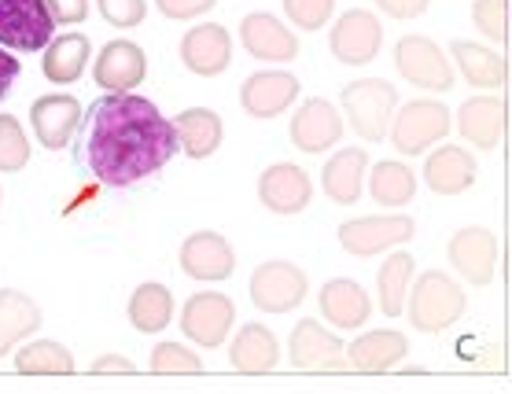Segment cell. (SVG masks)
<instances>
[{
  "label": "cell",
  "instance_id": "5",
  "mask_svg": "<svg viewBox=\"0 0 512 394\" xmlns=\"http://www.w3.org/2000/svg\"><path fill=\"white\" fill-rule=\"evenodd\" d=\"M395 67L409 85L431 89V93H450L454 89V67L443 56V48L420 34H406L395 45Z\"/></svg>",
  "mask_w": 512,
  "mask_h": 394
},
{
  "label": "cell",
  "instance_id": "10",
  "mask_svg": "<svg viewBox=\"0 0 512 394\" xmlns=\"http://www.w3.org/2000/svg\"><path fill=\"white\" fill-rule=\"evenodd\" d=\"M380 45H384V26H380V19H376L373 12H365V8L343 12L339 23L332 26V34H328L332 56H336L339 63H347V67L373 63Z\"/></svg>",
  "mask_w": 512,
  "mask_h": 394
},
{
  "label": "cell",
  "instance_id": "45",
  "mask_svg": "<svg viewBox=\"0 0 512 394\" xmlns=\"http://www.w3.org/2000/svg\"><path fill=\"white\" fill-rule=\"evenodd\" d=\"M509 41H512V37H509Z\"/></svg>",
  "mask_w": 512,
  "mask_h": 394
},
{
  "label": "cell",
  "instance_id": "25",
  "mask_svg": "<svg viewBox=\"0 0 512 394\" xmlns=\"http://www.w3.org/2000/svg\"><path fill=\"white\" fill-rule=\"evenodd\" d=\"M365 163H369V151L365 148H339L321 170V185H325L328 199L339 207H350L361 199V177H365Z\"/></svg>",
  "mask_w": 512,
  "mask_h": 394
},
{
  "label": "cell",
  "instance_id": "29",
  "mask_svg": "<svg viewBox=\"0 0 512 394\" xmlns=\"http://www.w3.org/2000/svg\"><path fill=\"white\" fill-rule=\"evenodd\" d=\"M89 52H93V45H89L85 34H63L45 48L41 70H45V78L52 85H74L85 74Z\"/></svg>",
  "mask_w": 512,
  "mask_h": 394
},
{
  "label": "cell",
  "instance_id": "44",
  "mask_svg": "<svg viewBox=\"0 0 512 394\" xmlns=\"http://www.w3.org/2000/svg\"><path fill=\"white\" fill-rule=\"evenodd\" d=\"M19 59L12 56V52H4V48H0V100H4V93H8V89H12V82L15 78H19Z\"/></svg>",
  "mask_w": 512,
  "mask_h": 394
},
{
  "label": "cell",
  "instance_id": "14",
  "mask_svg": "<svg viewBox=\"0 0 512 394\" xmlns=\"http://www.w3.org/2000/svg\"><path fill=\"white\" fill-rule=\"evenodd\" d=\"M181 63H185L192 74H199V78L225 74L229 63H233V37H229V30L218 23L192 26V30L181 37Z\"/></svg>",
  "mask_w": 512,
  "mask_h": 394
},
{
  "label": "cell",
  "instance_id": "41",
  "mask_svg": "<svg viewBox=\"0 0 512 394\" xmlns=\"http://www.w3.org/2000/svg\"><path fill=\"white\" fill-rule=\"evenodd\" d=\"M56 26H74V23H85V15H89V0H45Z\"/></svg>",
  "mask_w": 512,
  "mask_h": 394
},
{
  "label": "cell",
  "instance_id": "26",
  "mask_svg": "<svg viewBox=\"0 0 512 394\" xmlns=\"http://www.w3.org/2000/svg\"><path fill=\"white\" fill-rule=\"evenodd\" d=\"M174 129H177V144H181V151H185L188 159H210L214 151L222 148L225 126L210 107H188V111H181L174 118Z\"/></svg>",
  "mask_w": 512,
  "mask_h": 394
},
{
  "label": "cell",
  "instance_id": "39",
  "mask_svg": "<svg viewBox=\"0 0 512 394\" xmlns=\"http://www.w3.org/2000/svg\"><path fill=\"white\" fill-rule=\"evenodd\" d=\"M100 15L115 30H133L148 15V0H100Z\"/></svg>",
  "mask_w": 512,
  "mask_h": 394
},
{
  "label": "cell",
  "instance_id": "38",
  "mask_svg": "<svg viewBox=\"0 0 512 394\" xmlns=\"http://www.w3.org/2000/svg\"><path fill=\"white\" fill-rule=\"evenodd\" d=\"M332 12H336V0H284V15L299 30H310V34L321 30L332 19Z\"/></svg>",
  "mask_w": 512,
  "mask_h": 394
},
{
  "label": "cell",
  "instance_id": "35",
  "mask_svg": "<svg viewBox=\"0 0 512 394\" xmlns=\"http://www.w3.org/2000/svg\"><path fill=\"white\" fill-rule=\"evenodd\" d=\"M30 163V137L15 115H0V174H15Z\"/></svg>",
  "mask_w": 512,
  "mask_h": 394
},
{
  "label": "cell",
  "instance_id": "6",
  "mask_svg": "<svg viewBox=\"0 0 512 394\" xmlns=\"http://www.w3.org/2000/svg\"><path fill=\"white\" fill-rule=\"evenodd\" d=\"M236 325V306L229 295L222 291H199L192 299L185 302V310H181V332H185L196 347H222L229 332Z\"/></svg>",
  "mask_w": 512,
  "mask_h": 394
},
{
  "label": "cell",
  "instance_id": "2",
  "mask_svg": "<svg viewBox=\"0 0 512 394\" xmlns=\"http://www.w3.org/2000/svg\"><path fill=\"white\" fill-rule=\"evenodd\" d=\"M339 104L347 111L350 126L361 140L380 144L391 133V115L398 107V89L384 78H361L339 93Z\"/></svg>",
  "mask_w": 512,
  "mask_h": 394
},
{
  "label": "cell",
  "instance_id": "1",
  "mask_svg": "<svg viewBox=\"0 0 512 394\" xmlns=\"http://www.w3.org/2000/svg\"><path fill=\"white\" fill-rule=\"evenodd\" d=\"M177 151L181 144L174 122L159 115L152 100L137 93H111L93 107L85 159L100 185H137L144 177L159 174Z\"/></svg>",
  "mask_w": 512,
  "mask_h": 394
},
{
  "label": "cell",
  "instance_id": "30",
  "mask_svg": "<svg viewBox=\"0 0 512 394\" xmlns=\"http://www.w3.org/2000/svg\"><path fill=\"white\" fill-rule=\"evenodd\" d=\"M454 59L457 70L465 74V82L476 85V89H498L509 78V63L498 52H490L487 45H476V41H454Z\"/></svg>",
  "mask_w": 512,
  "mask_h": 394
},
{
  "label": "cell",
  "instance_id": "16",
  "mask_svg": "<svg viewBox=\"0 0 512 394\" xmlns=\"http://www.w3.org/2000/svg\"><path fill=\"white\" fill-rule=\"evenodd\" d=\"M299 96V78L288 70H258L240 85V104L251 118H277Z\"/></svg>",
  "mask_w": 512,
  "mask_h": 394
},
{
  "label": "cell",
  "instance_id": "19",
  "mask_svg": "<svg viewBox=\"0 0 512 394\" xmlns=\"http://www.w3.org/2000/svg\"><path fill=\"white\" fill-rule=\"evenodd\" d=\"M509 126V107L501 96H472L457 111V133L472 144V148H498Z\"/></svg>",
  "mask_w": 512,
  "mask_h": 394
},
{
  "label": "cell",
  "instance_id": "9",
  "mask_svg": "<svg viewBox=\"0 0 512 394\" xmlns=\"http://www.w3.org/2000/svg\"><path fill=\"white\" fill-rule=\"evenodd\" d=\"M310 295V277L291 262H262L251 273V302L266 313H288Z\"/></svg>",
  "mask_w": 512,
  "mask_h": 394
},
{
  "label": "cell",
  "instance_id": "24",
  "mask_svg": "<svg viewBox=\"0 0 512 394\" xmlns=\"http://www.w3.org/2000/svg\"><path fill=\"white\" fill-rule=\"evenodd\" d=\"M317 302H321L325 321L336 328L369 325V313H373V302H369L365 288L354 284V280H328L325 288H321V295H317Z\"/></svg>",
  "mask_w": 512,
  "mask_h": 394
},
{
  "label": "cell",
  "instance_id": "18",
  "mask_svg": "<svg viewBox=\"0 0 512 394\" xmlns=\"http://www.w3.org/2000/svg\"><path fill=\"white\" fill-rule=\"evenodd\" d=\"M240 41L262 63H288V59L299 56V37H295V30H288L277 15L269 12L247 15L244 23H240Z\"/></svg>",
  "mask_w": 512,
  "mask_h": 394
},
{
  "label": "cell",
  "instance_id": "22",
  "mask_svg": "<svg viewBox=\"0 0 512 394\" xmlns=\"http://www.w3.org/2000/svg\"><path fill=\"white\" fill-rule=\"evenodd\" d=\"M409 354V339L395 328H376V332H365L347 347V365L354 372H369V376H380V372H391L402 365V358Z\"/></svg>",
  "mask_w": 512,
  "mask_h": 394
},
{
  "label": "cell",
  "instance_id": "40",
  "mask_svg": "<svg viewBox=\"0 0 512 394\" xmlns=\"http://www.w3.org/2000/svg\"><path fill=\"white\" fill-rule=\"evenodd\" d=\"M159 4V12L166 19H177V23H185V19H196V15H207L218 0H155Z\"/></svg>",
  "mask_w": 512,
  "mask_h": 394
},
{
  "label": "cell",
  "instance_id": "21",
  "mask_svg": "<svg viewBox=\"0 0 512 394\" xmlns=\"http://www.w3.org/2000/svg\"><path fill=\"white\" fill-rule=\"evenodd\" d=\"M78 118H82V107L78 100L67 93H52L34 100L30 107V126H34V137L45 144L48 151L67 148L74 129H78Z\"/></svg>",
  "mask_w": 512,
  "mask_h": 394
},
{
  "label": "cell",
  "instance_id": "37",
  "mask_svg": "<svg viewBox=\"0 0 512 394\" xmlns=\"http://www.w3.org/2000/svg\"><path fill=\"white\" fill-rule=\"evenodd\" d=\"M152 372H159V376H196V372H203V361L181 343H159L152 350Z\"/></svg>",
  "mask_w": 512,
  "mask_h": 394
},
{
  "label": "cell",
  "instance_id": "8",
  "mask_svg": "<svg viewBox=\"0 0 512 394\" xmlns=\"http://www.w3.org/2000/svg\"><path fill=\"white\" fill-rule=\"evenodd\" d=\"M446 133H450V111L439 100H413L398 111L395 126H391V140L402 155H424Z\"/></svg>",
  "mask_w": 512,
  "mask_h": 394
},
{
  "label": "cell",
  "instance_id": "3",
  "mask_svg": "<svg viewBox=\"0 0 512 394\" xmlns=\"http://www.w3.org/2000/svg\"><path fill=\"white\" fill-rule=\"evenodd\" d=\"M465 313V291L443 269H431L409 291V321L417 332H443Z\"/></svg>",
  "mask_w": 512,
  "mask_h": 394
},
{
  "label": "cell",
  "instance_id": "33",
  "mask_svg": "<svg viewBox=\"0 0 512 394\" xmlns=\"http://www.w3.org/2000/svg\"><path fill=\"white\" fill-rule=\"evenodd\" d=\"M417 192V177L413 170L395 159H384V163L373 166V174H369V196L380 203V207H406L409 199Z\"/></svg>",
  "mask_w": 512,
  "mask_h": 394
},
{
  "label": "cell",
  "instance_id": "28",
  "mask_svg": "<svg viewBox=\"0 0 512 394\" xmlns=\"http://www.w3.org/2000/svg\"><path fill=\"white\" fill-rule=\"evenodd\" d=\"M41 328V306L26 291H0V358L12 354L15 343L30 339Z\"/></svg>",
  "mask_w": 512,
  "mask_h": 394
},
{
  "label": "cell",
  "instance_id": "17",
  "mask_svg": "<svg viewBox=\"0 0 512 394\" xmlns=\"http://www.w3.org/2000/svg\"><path fill=\"white\" fill-rule=\"evenodd\" d=\"M339 137H343V122H339V111L328 100L314 96L306 100L295 118H291V144L306 155H321V151L336 148Z\"/></svg>",
  "mask_w": 512,
  "mask_h": 394
},
{
  "label": "cell",
  "instance_id": "11",
  "mask_svg": "<svg viewBox=\"0 0 512 394\" xmlns=\"http://www.w3.org/2000/svg\"><path fill=\"white\" fill-rule=\"evenodd\" d=\"M288 354H291V365L299 372H343L350 369L347 361H343V343H339L336 332H328L325 325H317V321H299V325L291 328V339H288Z\"/></svg>",
  "mask_w": 512,
  "mask_h": 394
},
{
  "label": "cell",
  "instance_id": "4",
  "mask_svg": "<svg viewBox=\"0 0 512 394\" xmlns=\"http://www.w3.org/2000/svg\"><path fill=\"white\" fill-rule=\"evenodd\" d=\"M56 19L45 0H0V45L15 52H41L52 45Z\"/></svg>",
  "mask_w": 512,
  "mask_h": 394
},
{
  "label": "cell",
  "instance_id": "12",
  "mask_svg": "<svg viewBox=\"0 0 512 394\" xmlns=\"http://www.w3.org/2000/svg\"><path fill=\"white\" fill-rule=\"evenodd\" d=\"M450 266L468 280V284H490L494 273H498V236L483 225H468V229L454 232L450 240Z\"/></svg>",
  "mask_w": 512,
  "mask_h": 394
},
{
  "label": "cell",
  "instance_id": "43",
  "mask_svg": "<svg viewBox=\"0 0 512 394\" xmlns=\"http://www.w3.org/2000/svg\"><path fill=\"white\" fill-rule=\"evenodd\" d=\"M137 365L129 358H118V354H104V358L93 361V376H133Z\"/></svg>",
  "mask_w": 512,
  "mask_h": 394
},
{
  "label": "cell",
  "instance_id": "32",
  "mask_svg": "<svg viewBox=\"0 0 512 394\" xmlns=\"http://www.w3.org/2000/svg\"><path fill=\"white\" fill-rule=\"evenodd\" d=\"M15 372L19 376H74V354L63 343L37 339L15 354Z\"/></svg>",
  "mask_w": 512,
  "mask_h": 394
},
{
  "label": "cell",
  "instance_id": "13",
  "mask_svg": "<svg viewBox=\"0 0 512 394\" xmlns=\"http://www.w3.org/2000/svg\"><path fill=\"white\" fill-rule=\"evenodd\" d=\"M258 199L262 207L273 210V214H303L314 199V185H310V174L295 163H273L269 170H262L258 177Z\"/></svg>",
  "mask_w": 512,
  "mask_h": 394
},
{
  "label": "cell",
  "instance_id": "36",
  "mask_svg": "<svg viewBox=\"0 0 512 394\" xmlns=\"http://www.w3.org/2000/svg\"><path fill=\"white\" fill-rule=\"evenodd\" d=\"M472 23L490 41H509L512 37V0H476L472 4Z\"/></svg>",
  "mask_w": 512,
  "mask_h": 394
},
{
  "label": "cell",
  "instance_id": "27",
  "mask_svg": "<svg viewBox=\"0 0 512 394\" xmlns=\"http://www.w3.org/2000/svg\"><path fill=\"white\" fill-rule=\"evenodd\" d=\"M229 358H233V369L244 372V376H266V372L277 369L280 343L266 325H244L236 332Z\"/></svg>",
  "mask_w": 512,
  "mask_h": 394
},
{
  "label": "cell",
  "instance_id": "15",
  "mask_svg": "<svg viewBox=\"0 0 512 394\" xmlns=\"http://www.w3.org/2000/svg\"><path fill=\"white\" fill-rule=\"evenodd\" d=\"M144 74H148V56H144V48L126 41V37L107 41L93 67L96 85L107 89V93H129V89H137L144 82Z\"/></svg>",
  "mask_w": 512,
  "mask_h": 394
},
{
  "label": "cell",
  "instance_id": "20",
  "mask_svg": "<svg viewBox=\"0 0 512 394\" xmlns=\"http://www.w3.org/2000/svg\"><path fill=\"white\" fill-rule=\"evenodd\" d=\"M181 269L192 280H225L233 277L236 255L218 232H192L181 244Z\"/></svg>",
  "mask_w": 512,
  "mask_h": 394
},
{
  "label": "cell",
  "instance_id": "42",
  "mask_svg": "<svg viewBox=\"0 0 512 394\" xmlns=\"http://www.w3.org/2000/svg\"><path fill=\"white\" fill-rule=\"evenodd\" d=\"M431 0H376V8L387 12L391 19H417V15L428 12Z\"/></svg>",
  "mask_w": 512,
  "mask_h": 394
},
{
  "label": "cell",
  "instance_id": "31",
  "mask_svg": "<svg viewBox=\"0 0 512 394\" xmlns=\"http://www.w3.org/2000/svg\"><path fill=\"white\" fill-rule=\"evenodd\" d=\"M170 317H174V295L166 284H140L133 291V299H129V325L144 332V336H152V332H163L170 325Z\"/></svg>",
  "mask_w": 512,
  "mask_h": 394
},
{
  "label": "cell",
  "instance_id": "7",
  "mask_svg": "<svg viewBox=\"0 0 512 394\" xmlns=\"http://www.w3.org/2000/svg\"><path fill=\"white\" fill-rule=\"evenodd\" d=\"M413 218L409 214H380V218H354V221H343L339 225V247L347 251V255H358V258H373L387 247H398L413 240Z\"/></svg>",
  "mask_w": 512,
  "mask_h": 394
},
{
  "label": "cell",
  "instance_id": "23",
  "mask_svg": "<svg viewBox=\"0 0 512 394\" xmlns=\"http://www.w3.org/2000/svg\"><path fill=\"white\" fill-rule=\"evenodd\" d=\"M424 181L439 196H461V192H468V188L476 185V159H472V151L457 148V144L435 148L428 155V163H424Z\"/></svg>",
  "mask_w": 512,
  "mask_h": 394
},
{
  "label": "cell",
  "instance_id": "34",
  "mask_svg": "<svg viewBox=\"0 0 512 394\" xmlns=\"http://www.w3.org/2000/svg\"><path fill=\"white\" fill-rule=\"evenodd\" d=\"M413 255H406V251H398V255H391L380 266V277H376V288H380V310L387 313V317H398L402 313V302H406L409 295V280H413Z\"/></svg>",
  "mask_w": 512,
  "mask_h": 394
}]
</instances>
